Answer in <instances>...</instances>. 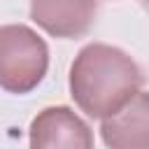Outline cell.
I'll return each instance as SVG.
<instances>
[{
    "label": "cell",
    "mask_w": 149,
    "mask_h": 149,
    "mask_svg": "<svg viewBox=\"0 0 149 149\" xmlns=\"http://www.w3.org/2000/svg\"><path fill=\"white\" fill-rule=\"evenodd\" d=\"M142 86L137 63L119 47L86 44L70 65V93L81 112L105 119L128 102Z\"/></svg>",
    "instance_id": "1"
},
{
    "label": "cell",
    "mask_w": 149,
    "mask_h": 149,
    "mask_svg": "<svg viewBox=\"0 0 149 149\" xmlns=\"http://www.w3.org/2000/svg\"><path fill=\"white\" fill-rule=\"evenodd\" d=\"M49 68L47 42L28 26H0V86L9 93L33 91Z\"/></svg>",
    "instance_id": "2"
},
{
    "label": "cell",
    "mask_w": 149,
    "mask_h": 149,
    "mask_svg": "<svg viewBox=\"0 0 149 149\" xmlns=\"http://www.w3.org/2000/svg\"><path fill=\"white\" fill-rule=\"evenodd\" d=\"M30 149H93V133L70 107H47L30 121Z\"/></svg>",
    "instance_id": "3"
},
{
    "label": "cell",
    "mask_w": 149,
    "mask_h": 149,
    "mask_svg": "<svg viewBox=\"0 0 149 149\" xmlns=\"http://www.w3.org/2000/svg\"><path fill=\"white\" fill-rule=\"evenodd\" d=\"M98 0H30V19L54 37H81L91 30Z\"/></svg>",
    "instance_id": "4"
},
{
    "label": "cell",
    "mask_w": 149,
    "mask_h": 149,
    "mask_svg": "<svg viewBox=\"0 0 149 149\" xmlns=\"http://www.w3.org/2000/svg\"><path fill=\"white\" fill-rule=\"evenodd\" d=\"M102 142L109 149H149V93L137 91L102 119Z\"/></svg>",
    "instance_id": "5"
},
{
    "label": "cell",
    "mask_w": 149,
    "mask_h": 149,
    "mask_svg": "<svg viewBox=\"0 0 149 149\" xmlns=\"http://www.w3.org/2000/svg\"><path fill=\"white\" fill-rule=\"evenodd\" d=\"M142 5H144V9H149V0H142Z\"/></svg>",
    "instance_id": "6"
}]
</instances>
